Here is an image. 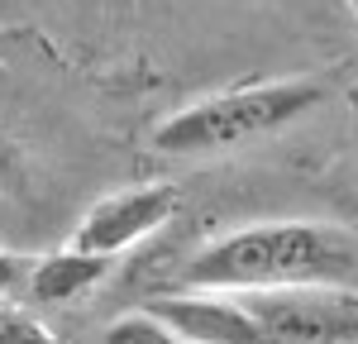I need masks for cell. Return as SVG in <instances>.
<instances>
[{
	"instance_id": "obj_6",
	"label": "cell",
	"mask_w": 358,
	"mask_h": 344,
	"mask_svg": "<svg viewBox=\"0 0 358 344\" xmlns=\"http://www.w3.org/2000/svg\"><path fill=\"white\" fill-rule=\"evenodd\" d=\"M110 268H115V258L82 254V249H57V254H43L29 268L24 296L34 306H72V301L91 296L96 287L106 282Z\"/></svg>"
},
{
	"instance_id": "obj_3",
	"label": "cell",
	"mask_w": 358,
	"mask_h": 344,
	"mask_svg": "<svg viewBox=\"0 0 358 344\" xmlns=\"http://www.w3.org/2000/svg\"><path fill=\"white\" fill-rule=\"evenodd\" d=\"M268 344H358V292L292 287L244 296Z\"/></svg>"
},
{
	"instance_id": "obj_2",
	"label": "cell",
	"mask_w": 358,
	"mask_h": 344,
	"mask_svg": "<svg viewBox=\"0 0 358 344\" xmlns=\"http://www.w3.org/2000/svg\"><path fill=\"white\" fill-rule=\"evenodd\" d=\"M325 101L320 82H263V86H234L201 96L187 110L167 115L153 129V148L172 158H196V153H224L244 148L253 139H268L287 129L292 120L310 115Z\"/></svg>"
},
{
	"instance_id": "obj_5",
	"label": "cell",
	"mask_w": 358,
	"mask_h": 344,
	"mask_svg": "<svg viewBox=\"0 0 358 344\" xmlns=\"http://www.w3.org/2000/svg\"><path fill=\"white\" fill-rule=\"evenodd\" d=\"M182 344H268L258 315L248 311L244 296L224 292H167L143 301Z\"/></svg>"
},
{
	"instance_id": "obj_4",
	"label": "cell",
	"mask_w": 358,
	"mask_h": 344,
	"mask_svg": "<svg viewBox=\"0 0 358 344\" xmlns=\"http://www.w3.org/2000/svg\"><path fill=\"white\" fill-rule=\"evenodd\" d=\"M172 215H177V187H167V182L124 187V192L101 196L91 210H86L82 225L72 229V239H67V249L120 258L124 249H134V244L148 239V234H158Z\"/></svg>"
},
{
	"instance_id": "obj_7",
	"label": "cell",
	"mask_w": 358,
	"mask_h": 344,
	"mask_svg": "<svg viewBox=\"0 0 358 344\" xmlns=\"http://www.w3.org/2000/svg\"><path fill=\"white\" fill-rule=\"evenodd\" d=\"M101 344H182V340H177L148 306H138V311L115 315L110 325L101 330Z\"/></svg>"
},
{
	"instance_id": "obj_1",
	"label": "cell",
	"mask_w": 358,
	"mask_h": 344,
	"mask_svg": "<svg viewBox=\"0 0 358 344\" xmlns=\"http://www.w3.org/2000/svg\"><path fill=\"white\" fill-rule=\"evenodd\" d=\"M187 292H292V287H344L358 292V229L273 220L210 239L182 268Z\"/></svg>"
},
{
	"instance_id": "obj_8",
	"label": "cell",
	"mask_w": 358,
	"mask_h": 344,
	"mask_svg": "<svg viewBox=\"0 0 358 344\" xmlns=\"http://www.w3.org/2000/svg\"><path fill=\"white\" fill-rule=\"evenodd\" d=\"M0 344H57V340L48 335V325H43L38 315L0 301Z\"/></svg>"
},
{
	"instance_id": "obj_10",
	"label": "cell",
	"mask_w": 358,
	"mask_h": 344,
	"mask_svg": "<svg viewBox=\"0 0 358 344\" xmlns=\"http://www.w3.org/2000/svg\"><path fill=\"white\" fill-rule=\"evenodd\" d=\"M349 10H354V20H358V0H349Z\"/></svg>"
},
{
	"instance_id": "obj_9",
	"label": "cell",
	"mask_w": 358,
	"mask_h": 344,
	"mask_svg": "<svg viewBox=\"0 0 358 344\" xmlns=\"http://www.w3.org/2000/svg\"><path fill=\"white\" fill-rule=\"evenodd\" d=\"M29 268L20 254H10V249H0V301H10V296H20L29 287Z\"/></svg>"
}]
</instances>
